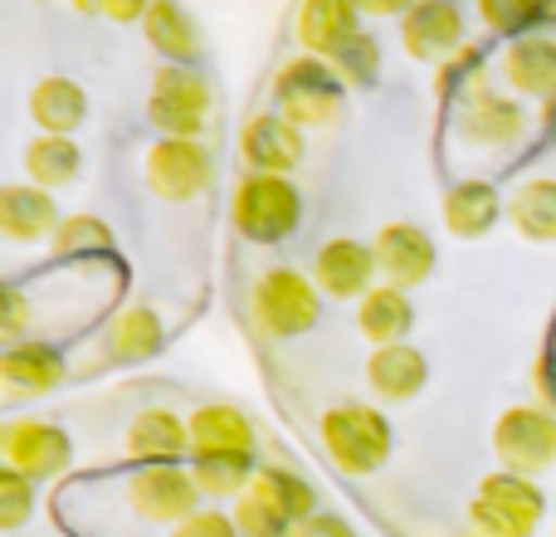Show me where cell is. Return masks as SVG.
I'll list each match as a JSON object with an SVG mask.
<instances>
[{"label":"cell","instance_id":"cell-28","mask_svg":"<svg viewBox=\"0 0 556 537\" xmlns=\"http://www.w3.org/2000/svg\"><path fill=\"white\" fill-rule=\"evenodd\" d=\"M410 323H415V308H410V298H405V288H395V284H376L371 294L356 303V333L371 347L405 342Z\"/></svg>","mask_w":556,"mask_h":537},{"label":"cell","instance_id":"cell-9","mask_svg":"<svg viewBox=\"0 0 556 537\" xmlns=\"http://www.w3.org/2000/svg\"><path fill=\"white\" fill-rule=\"evenodd\" d=\"M0 460H5V470L45 484V479H54V474L68 470L74 440H68L64 425L39 421V415H20V421L0 425Z\"/></svg>","mask_w":556,"mask_h":537},{"label":"cell","instance_id":"cell-32","mask_svg":"<svg viewBox=\"0 0 556 537\" xmlns=\"http://www.w3.org/2000/svg\"><path fill=\"white\" fill-rule=\"evenodd\" d=\"M473 5H479V20L493 35L513 39V35H528V29L547 25L556 0H473Z\"/></svg>","mask_w":556,"mask_h":537},{"label":"cell","instance_id":"cell-22","mask_svg":"<svg viewBox=\"0 0 556 537\" xmlns=\"http://www.w3.org/2000/svg\"><path fill=\"white\" fill-rule=\"evenodd\" d=\"M186 421H191V460L195 454H254V425L240 405L211 401L195 405Z\"/></svg>","mask_w":556,"mask_h":537},{"label":"cell","instance_id":"cell-42","mask_svg":"<svg viewBox=\"0 0 556 537\" xmlns=\"http://www.w3.org/2000/svg\"><path fill=\"white\" fill-rule=\"evenodd\" d=\"M552 382V401L547 405H556V362H552V376H542V386H547Z\"/></svg>","mask_w":556,"mask_h":537},{"label":"cell","instance_id":"cell-33","mask_svg":"<svg viewBox=\"0 0 556 537\" xmlns=\"http://www.w3.org/2000/svg\"><path fill=\"white\" fill-rule=\"evenodd\" d=\"M49 250H54V260H84V254L93 250H113V230H108L98 215H64L54 230V240H49Z\"/></svg>","mask_w":556,"mask_h":537},{"label":"cell","instance_id":"cell-6","mask_svg":"<svg viewBox=\"0 0 556 537\" xmlns=\"http://www.w3.org/2000/svg\"><path fill=\"white\" fill-rule=\"evenodd\" d=\"M250 313H254V327H260V333L303 337L307 327L317 323V313H323V288L288 264L264 268L250 288Z\"/></svg>","mask_w":556,"mask_h":537},{"label":"cell","instance_id":"cell-37","mask_svg":"<svg viewBox=\"0 0 556 537\" xmlns=\"http://www.w3.org/2000/svg\"><path fill=\"white\" fill-rule=\"evenodd\" d=\"M288 537H356L346 528V519H337V513H313V519H303Z\"/></svg>","mask_w":556,"mask_h":537},{"label":"cell","instance_id":"cell-14","mask_svg":"<svg viewBox=\"0 0 556 537\" xmlns=\"http://www.w3.org/2000/svg\"><path fill=\"white\" fill-rule=\"evenodd\" d=\"M381 274L376 268V250L362 240H352V235H337V240H327L323 250L313 254V284L323 288L327 298H342V303H362L366 294H371V278Z\"/></svg>","mask_w":556,"mask_h":537},{"label":"cell","instance_id":"cell-20","mask_svg":"<svg viewBox=\"0 0 556 537\" xmlns=\"http://www.w3.org/2000/svg\"><path fill=\"white\" fill-rule=\"evenodd\" d=\"M430 382V362H425L420 347L410 342H391V347H371L366 357V386H371L376 401H415Z\"/></svg>","mask_w":556,"mask_h":537},{"label":"cell","instance_id":"cell-25","mask_svg":"<svg viewBox=\"0 0 556 537\" xmlns=\"http://www.w3.org/2000/svg\"><path fill=\"white\" fill-rule=\"evenodd\" d=\"M162 317L152 308H123V313L108 317L103 327V362H117V366H132V362H147V357L162 352Z\"/></svg>","mask_w":556,"mask_h":537},{"label":"cell","instance_id":"cell-36","mask_svg":"<svg viewBox=\"0 0 556 537\" xmlns=\"http://www.w3.org/2000/svg\"><path fill=\"white\" fill-rule=\"evenodd\" d=\"M166 537H240V528H235V519L220 509H195L191 519H181Z\"/></svg>","mask_w":556,"mask_h":537},{"label":"cell","instance_id":"cell-26","mask_svg":"<svg viewBox=\"0 0 556 537\" xmlns=\"http://www.w3.org/2000/svg\"><path fill=\"white\" fill-rule=\"evenodd\" d=\"M250 494L274 513L278 523H288V528H298L303 519H313V513H317L313 484H307L298 470H288V464H260Z\"/></svg>","mask_w":556,"mask_h":537},{"label":"cell","instance_id":"cell-35","mask_svg":"<svg viewBox=\"0 0 556 537\" xmlns=\"http://www.w3.org/2000/svg\"><path fill=\"white\" fill-rule=\"evenodd\" d=\"M35 513V479L15 470H0V528L5 533H20Z\"/></svg>","mask_w":556,"mask_h":537},{"label":"cell","instance_id":"cell-44","mask_svg":"<svg viewBox=\"0 0 556 537\" xmlns=\"http://www.w3.org/2000/svg\"><path fill=\"white\" fill-rule=\"evenodd\" d=\"M459 537H489V533H459Z\"/></svg>","mask_w":556,"mask_h":537},{"label":"cell","instance_id":"cell-3","mask_svg":"<svg viewBox=\"0 0 556 537\" xmlns=\"http://www.w3.org/2000/svg\"><path fill=\"white\" fill-rule=\"evenodd\" d=\"M342 93L346 84L337 78V68L317 54H298L288 59L274 74V113H283L293 127H327L342 113Z\"/></svg>","mask_w":556,"mask_h":537},{"label":"cell","instance_id":"cell-5","mask_svg":"<svg viewBox=\"0 0 556 537\" xmlns=\"http://www.w3.org/2000/svg\"><path fill=\"white\" fill-rule=\"evenodd\" d=\"M542 513H547V499L528 474L493 470L469 499V528L489 537H532Z\"/></svg>","mask_w":556,"mask_h":537},{"label":"cell","instance_id":"cell-38","mask_svg":"<svg viewBox=\"0 0 556 537\" xmlns=\"http://www.w3.org/2000/svg\"><path fill=\"white\" fill-rule=\"evenodd\" d=\"M25 294L20 288H5V323H0V337H5V347L10 342H25Z\"/></svg>","mask_w":556,"mask_h":537},{"label":"cell","instance_id":"cell-40","mask_svg":"<svg viewBox=\"0 0 556 537\" xmlns=\"http://www.w3.org/2000/svg\"><path fill=\"white\" fill-rule=\"evenodd\" d=\"M362 15H376V20H386V15H410L420 0H352Z\"/></svg>","mask_w":556,"mask_h":537},{"label":"cell","instance_id":"cell-12","mask_svg":"<svg viewBox=\"0 0 556 537\" xmlns=\"http://www.w3.org/2000/svg\"><path fill=\"white\" fill-rule=\"evenodd\" d=\"M498 74L513 93L556 103V20L528 29V35H513L508 45H503Z\"/></svg>","mask_w":556,"mask_h":537},{"label":"cell","instance_id":"cell-19","mask_svg":"<svg viewBox=\"0 0 556 537\" xmlns=\"http://www.w3.org/2000/svg\"><path fill=\"white\" fill-rule=\"evenodd\" d=\"M132 464H186L191 460V421H181L176 411H137L123 440Z\"/></svg>","mask_w":556,"mask_h":537},{"label":"cell","instance_id":"cell-41","mask_svg":"<svg viewBox=\"0 0 556 537\" xmlns=\"http://www.w3.org/2000/svg\"><path fill=\"white\" fill-rule=\"evenodd\" d=\"M68 5H74L78 15H98V0H68Z\"/></svg>","mask_w":556,"mask_h":537},{"label":"cell","instance_id":"cell-10","mask_svg":"<svg viewBox=\"0 0 556 537\" xmlns=\"http://www.w3.org/2000/svg\"><path fill=\"white\" fill-rule=\"evenodd\" d=\"M195 499H205L195 484L191 464H137V474L127 479V503L142 523L156 528H176L181 519L195 513Z\"/></svg>","mask_w":556,"mask_h":537},{"label":"cell","instance_id":"cell-2","mask_svg":"<svg viewBox=\"0 0 556 537\" xmlns=\"http://www.w3.org/2000/svg\"><path fill=\"white\" fill-rule=\"evenodd\" d=\"M230 221L250 245H283L303 221V196H298V186L288 176L250 172L235 186Z\"/></svg>","mask_w":556,"mask_h":537},{"label":"cell","instance_id":"cell-8","mask_svg":"<svg viewBox=\"0 0 556 537\" xmlns=\"http://www.w3.org/2000/svg\"><path fill=\"white\" fill-rule=\"evenodd\" d=\"M142 176L156 201L181 205V201H195V196L215 182V157H211V147L195 142V137H162V142L147 147Z\"/></svg>","mask_w":556,"mask_h":537},{"label":"cell","instance_id":"cell-31","mask_svg":"<svg viewBox=\"0 0 556 537\" xmlns=\"http://www.w3.org/2000/svg\"><path fill=\"white\" fill-rule=\"evenodd\" d=\"M191 474H195L205 499H240V494L254 484L260 464H254V454H195Z\"/></svg>","mask_w":556,"mask_h":537},{"label":"cell","instance_id":"cell-21","mask_svg":"<svg viewBox=\"0 0 556 537\" xmlns=\"http://www.w3.org/2000/svg\"><path fill=\"white\" fill-rule=\"evenodd\" d=\"M59 205L45 186H5L0 191V235L10 245H39V240H54L59 230Z\"/></svg>","mask_w":556,"mask_h":537},{"label":"cell","instance_id":"cell-17","mask_svg":"<svg viewBox=\"0 0 556 537\" xmlns=\"http://www.w3.org/2000/svg\"><path fill=\"white\" fill-rule=\"evenodd\" d=\"M362 10L352 0H298L293 10V39L303 45V54L337 59L356 35H362Z\"/></svg>","mask_w":556,"mask_h":537},{"label":"cell","instance_id":"cell-43","mask_svg":"<svg viewBox=\"0 0 556 537\" xmlns=\"http://www.w3.org/2000/svg\"><path fill=\"white\" fill-rule=\"evenodd\" d=\"M542 117H547V123H552V133H556V103H552V113H542Z\"/></svg>","mask_w":556,"mask_h":537},{"label":"cell","instance_id":"cell-4","mask_svg":"<svg viewBox=\"0 0 556 537\" xmlns=\"http://www.w3.org/2000/svg\"><path fill=\"white\" fill-rule=\"evenodd\" d=\"M215 113V88L195 64H162L147 88V117L162 137H201Z\"/></svg>","mask_w":556,"mask_h":537},{"label":"cell","instance_id":"cell-11","mask_svg":"<svg viewBox=\"0 0 556 537\" xmlns=\"http://www.w3.org/2000/svg\"><path fill=\"white\" fill-rule=\"evenodd\" d=\"M454 127H459L473 147L503 152V147L522 142V133H528V113H522L518 98L498 93V88L464 84L459 98H454Z\"/></svg>","mask_w":556,"mask_h":537},{"label":"cell","instance_id":"cell-45","mask_svg":"<svg viewBox=\"0 0 556 537\" xmlns=\"http://www.w3.org/2000/svg\"><path fill=\"white\" fill-rule=\"evenodd\" d=\"M454 5H459V0H454Z\"/></svg>","mask_w":556,"mask_h":537},{"label":"cell","instance_id":"cell-16","mask_svg":"<svg viewBox=\"0 0 556 537\" xmlns=\"http://www.w3.org/2000/svg\"><path fill=\"white\" fill-rule=\"evenodd\" d=\"M371 250H376V268H381V284L415 288L434 274V240L410 221L381 225L376 240H371Z\"/></svg>","mask_w":556,"mask_h":537},{"label":"cell","instance_id":"cell-39","mask_svg":"<svg viewBox=\"0 0 556 537\" xmlns=\"http://www.w3.org/2000/svg\"><path fill=\"white\" fill-rule=\"evenodd\" d=\"M147 5L152 0H98V15L113 20V25H142Z\"/></svg>","mask_w":556,"mask_h":537},{"label":"cell","instance_id":"cell-7","mask_svg":"<svg viewBox=\"0 0 556 537\" xmlns=\"http://www.w3.org/2000/svg\"><path fill=\"white\" fill-rule=\"evenodd\" d=\"M493 454L503 470L513 474H542L556 464V405L532 401V405H508L493 421Z\"/></svg>","mask_w":556,"mask_h":537},{"label":"cell","instance_id":"cell-30","mask_svg":"<svg viewBox=\"0 0 556 537\" xmlns=\"http://www.w3.org/2000/svg\"><path fill=\"white\" fill-rule=\"evenodd\" d=\"M25 176L29 186H45V191H59V186H74L78 172H84V152L68 137H49L39 133L35 142H25Z\"/></svg>","mask_w":556,"mask_h":537},{"label":"cell","instance_id":"cell-15","mask_svg":"<svg viewBox=\"0 0 556 537\" xmlns=\"http://www.w3.org/2000/svg\"><path fill=\"white\" fill-rule=\"evenodd\" d=\"M64 376H68L64 357L49 342H39V337L10 342L5 352H0V391H5L10 405L29 401V396H49L54 386H64Z\"/></svg>","mask_w":556,"mask_h":537},{"label":"cell","instance_id":"cell-29","mask_svg":"<svg viewBox=\"0 0 556 537\" xmlns=\"http://www.w3.org/2000/svg\"><path fill=\"white\" fill-rule=\"evenodd\" d=\"M508 225L532 245H556V182L552 176H528L508 196Z\"/></svg>","mask_w":556,"mask_h":537},{"label":"cell","instance_id":"cell-23","mask_svg":"<svg viewBox=\"0 0 556 537\" xmlns=\"http://www.w3.org/2000/svg\"><path fill=\"white\" fill-rule=\"evenodd\" d=\"M440 215L454 240H483V235L503 221V196L493 191L489 182H454L450 191H444Z\"/></svg>","mask_w":556,"mask_h":537},{"label":"cell","instance_id":"cell-27","mask_svg":"<svg viewBox=\"0 0 556 537\" xmlns=\"http://www.w3.org/2000/svg\"><path fill=\"white\" fill-rule=\"evenodd\" d=\"M29 117H35L39 133L68 137V133H78V127H84V117H88V93L74 84V78L49 74V78H39V84L29 88Z\"/></svg>","mask_w":556,"mask_h":537},{"label":"cell","instance_id":"cell-18","mask_svg":"<svg viewBox=\"0 0 556 537\" xmlns=\"http://www.w3.org/2000/svg\"><path fill=\"white\" fill-rule=\"evenodd\" d=\"M240 157L250 172L288 176L303 162V127H293L283 113H254L240 127Z\"/></svg>","mask_w":556,"mask_h":537},{"label":"cell","instance_id":"cell-1","mask_svg":"<svg viewBox=\"0 0 556 537\" xmlns=\"http://www.w3.org/2000/svg\"><path fill=\"white\" fill-rule=\"evenodd\" d=\"M317 435H323L327 460L342 474H352V479L376 474L391 460V445H395L391 421H386L376 405H362V401L327 405V411L317 415Z\"/></svg>","mask_w":556,"mask_h":537},{"label":"cell","instance_id":"cell-24","mask_svg":"<svg viewBox=\"0 0 556 537\" xmlns=\"http://www.w3.org/2000/svg\"><path fill=\"white\" fill-rule=\"evenodd\" d=\"M142 39L166 64H195L201 59V29L186 15L181 0H152L142 15Z\"/></svg>","mask_w":556,"mask_h":537},{"label":"cell","instance_id":"cell-13","mask_svg":"<svg viewBox=\"0 0 556 537\" xmlns=\"http://www.w3.org/2000/svg\"><path fill=\"white\" fill-rule=\"evenodd\" d=\"M401 45L415 64H440L464 49V10L454 0H420L401 15Z\"/></svg>","mask_w":556,"mask_h":537},{"label":"cell","instance_id":"cell-34","mask_svg":"<svg viewBox=\"0 0 556 537\" xmlns=\"http://www.w3.org/2000/svg\"><path fill=\"white\" fill-rule=\"evenodd\" d=\"M327 64L337 68V78H342L346 88H371L376 78H381V45L362 29V35H356L337 59H327Z\"/></svg>","mask_w":556,"mask_h":537}]
</instances>
